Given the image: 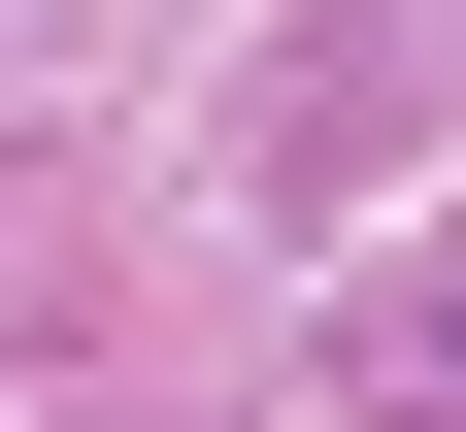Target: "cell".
Here are the masks:
<instances>
[{
	"label": "cell",
	"mask_w": 466,
	"mask_h": 432,
	"mask_svg": "<svg viewBox=\"0 0 466 432\" xmlns=\"http://www.w3.org/2000/svg\"><path fill=\"white\" fill-rule=\"evenodd\" d=\"M433 366H466V299H433Z\"/></svg>",
	"instance_id": "6da1fadb"
}]
</instances>
